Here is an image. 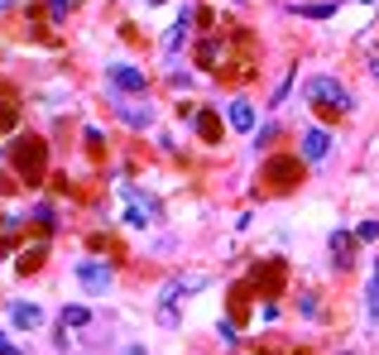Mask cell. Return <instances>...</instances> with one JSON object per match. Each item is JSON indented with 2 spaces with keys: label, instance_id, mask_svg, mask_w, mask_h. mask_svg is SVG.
I'll use <instances>...</instances> for the list:
<instances>
[{
  "label": "cell",
  "instance_id": "24",
  "mask_svg": "<svg viewBox=\"0 0 379 355\" xmlns=\"http://www.w3.org/2000/svg\"><path fill=\"white\" fill-rule=\"evenodd\" d=\"M217 331H221V341H226V346H236V322H231V317H226Z\"/></svg>",
  "mask_w": 379,
  "mask_h": 355
},
{
  "label": "cell",
  "instance_id": "1",
  "mask_svg": "<svg viewBox=\"0 0 379 355\" xmlns=\"http://www.w3.org/2000/svg\"><path fill=\"white\" fill-rule=\"evenodd\" d=\"M10 168H15L20 183L39 188V183L49 178V144H44L39 135H20L15 139V149H10Z\"/></svg>",
  "mask_w": 379,
  "mask_h": 355
},
{
  "label": "cell",
  "instance_id": "16",
  "mask_svg": "<svg viewBox=\"0 0 379 355\" xmlns=\"http://www.w3.org/2000/svg\"><path fill=\"white\" fill-rule=\"evenodd\" d=\"M44 254H49V250H44V245L25 250V254L15 259V273H39V264H44Z\"/></svg>",
  "mask_w": 379,
  "mask_h": 355
},
{
  "label": "cell",
  "instance_id": "27",
  "mask_svg": "<svg viewBox=\"0 0 379 355\" xmlns=\"http://www.w3.org/2000/svg\"><path fill=\"white\" fill-rule=\"evenodd\" d=\"M0 355H25V351H20L15 341H0Z\"/></svg>",
  "mask_w": 379,
  "mask_h": 355
},
{
  "label": "cell",
  "instance_id": "31",
  "mask_svg": "<svg viewBox=\"0 0 379 355\" xmlns=\"http://www.w3.org/2000/svg\"><path fill=\"white\" fill-rule=\"evenodd\" d=\"M0 341H5V336H0Z\"/></svg>",
  "mask_w": 379,
  "mask_h": 355
},
{
  "label": "cell",
  "instance_id": "3",
  "mask_svg": "<svg viewBox=\"0 0 379 355\" xmlns=\"http://www.w3.org/2000/svg\"><path fill=\"white\" fill-rule=\"evenodd\" d=\"M298 159H293V154H274L269 164H264V188L269 192H293L298 188Z\"/></svg>",
  "mask_w": 379,
  "mask_h": 355
},
{
  "label": "cell",
  "instance_id": "6",
  "mask_svg": "<svg viewBox=\"0 0 379 355\" xmlns=\"http://www.w3.org/2000/svg\"><path fill=\"white\" fill-rule=\"evenodd\" d=\"M106 77H110V86H115V91H144V72H139V67H130V63H110Z\"/></svg>",
  "mask_w": 379,
  "mask_h": 355
},
{
  "label": "cell",
  "instance_id": "25",
  "mask_svg": "<svg viewBox=\"0 0 379 355\" xmlns=\"http://www.w3.org/2000/svg\"><path fill=\"white\" fill-rule=\"evenodd\" d=\"M259 317H264V322H278V302L269 298V302H264V307H259Z\"/></svg>",
  "mask_w": 379,
  "mask_h": 355
},
{
  "label": "cell",
  "instance_id": "30",
  "mask_svg": "<svg viewBox=\"0 0 379 355\" xmlns=\"http://www.w3.org/2000/svg\"><path fill=\"white\" fill-rule=\"evenodd\" d=\"M365 5H375V0H365Z\"/></svg>",
  "mask_w": 379,
  "mask_h": 355
},
{
  "label": "cell",
  "instance_id": "9",
  "mask_svg": "<svg viewBox=\"0 0 379 355\" xmlns=\"http://www.w3.org/2000/svg\"><path fill=\"white\" fill-rule=\"evenodd\" d=\"M10 322H15V327H44V307H39V302H10Z\"/></svg>",
  "mask_w": 379,
  "mask_h": 355
},
{
  "label": "cell",
  "instance_id": "14",
  "mask_svg": "<svg viewBox=\"0 0 379 355\" xmlns=\"http://www.w3.org/2000/svg\"><path fill=\"white\" fill-rule=\"evenodd\" d=\"M288 10H298V15H307V20H331V15H336V0H322V5H302V0H293Z\"/></svg>",
  "mask_w": 379,
  "mask_h": 355
},
{
  "label": "cell",
  "instance_id": "17",
  "mask_svg": "<svg viewBox=\"0 0 379 355\" xmlns=\"http://www.w3.org/2000/svg\"><path fill=\"white\" fill-rule=\"evenodd\" d=\"M365 312H370V322L379 327V269H375V278L365 283Z\"/></svg>",
  "mask_w": 379,
  "mask_h": 355
},
{
  "label": "cell",
  "instance_id": "13",
  "mask_svg": "<svg viewBox=\"0 0 379 355\" xmlns=\"http://www.w3.org/2000/svg\"><path fill=\"white\" fill-rule=\"evenodd\" d=\"M197 135L207 139V144H221V120H217V110H197Z\"/></svg>",
  "mask_w": 379,
  "mask_h": 355
},
{
  "label": "cell",
  "instance_id": "2",
  "mask_svg": "<svg viewBox=\"0 0 379 355\" xmlns=\"http://www.w3.org/2000/svg\"><path fill=\"white\" fill-rule=\"evenodd\" d=\"M302 96L312 101V110L322 115L326 125L336 120V110L346 115V110L355 106V101H351V91H346V86L336 82V77H307V86H302Z\"/></svg>",
  "mask_w": 379,
  "mask_h": 355
},
{
  "label": "cell",
  "instance_id": "26",
  "mask_svg": "<svg viewBox=\"0 0 379 355\" xmlns=\"http://www.w3.org/2000/svg\"><path fill=\"white\" fill-rule=\"evenodd\" d=\"M274 135H278V130H274V125H264V130H259V139H255V144H259V149H269V144H274Z\"/></svg>",
  "mask_w": 379,
  "mask_h": 355
},
{
  "label": "cell",
  "instance_id": "18",
  "mask_svg": "<svg viewBox=\"0 0 379 355\" xmlns=\"http://www.w3.org/2000/svg\"><path fill=\"white\" fill-rule=\"evenodd\" d=\"M15 120H20V106H15L10 96H0V135H5V130H15Z\"/></svg>",
  "mask_w": 379,
  "mask_h": 355
},
{
  "label": "cell",
  "instance_id": "5",
  "mask_svg": "<svg viewBox=\"0 0 379 355\" xmlns=\"http://www.w3.org/2000/svg\"><path fill=\"white\" fill-rule=\"evenodd\" d=\"M77 283L86 288V293H106L110 288V269L101 264V259H82L77 264Z\"/></svg>",
  "mask_w": 379,
  "mask_h": 355
},
{
  "label": "cell",
  "instance_id": "20",
  "mask_svg": "<svg viewBox=\"0 0 379 355\" xmlns=\"http://www.w3.org/2000/svg\"><path fill=\"white\" fill-rule=\"evenodd\" d=\"M298 307H302V317H312V322L322 317V307H317V293H302V298H298Z\"/></svg>",
  "mask_w": 379,
  "mask_h": 355
},
{
  "label": "cell",
  "instance_id": "8",
  "mask_svg": "<svg viewBox=\"0 0 379 355\" xmlns=\"http://www.w3.org/2000/svg\"><path fill=\"white\" fill-rule=\"evenodd\" d=\"M250 283H255V288H259V283H264V293H278V288H283V264H278V259H269V264H255V278H250Z\"/></svg>",
  "mask_w": 379,
  "mask_h": 355
},
{
  "label": "cell",
  "instance_id": "28",
  "mask_svg": "<svg viewBox=\"0 0 379 355\" xmlns=\"http://www.w3.org/2000/svg\"><path fill=\"white\" fill-rule=\"evenodd\" d=\"M120 355H144V346H125V351H120Z\"/></svg>",
  "mask_w": 379,
  "mask_h": 355
},
{
  "label": "cell",
  "instance_id": "10",
  "mask_svg": "<svg viewBox=\"0 0 379 355\" xmlns=\"http://www.w3.org/2000/svg\"><path fill=\"white\" fill-rule=\"evenodd\" d=\"M221 58H226V44H221L217 34H207V39L197 44V67H207V72H212V67H217Z\"/></svg>",
  "mask_w": 379,
  "mask_h": 355
},
{
  "label": "cell",
  "instance_id": "29",
  "mask_svg": "<svg viewBox=\"0 0 379 355\" xmlns=\"http://www.w3.org/2000/svg\"><path fill=\"white\" fill-rule=\"evenodd\" d=\"M370 72H375V82H379V58H375V63H370Z\"/></svg>",
  "mask_w": 379,
  "mask_h": 355
},
{
  "label": "cell",
  "instance_id": "19",
  "mask_svg": "<svg viewBox=\"0 0 379 355\" xmlns=\"http://www.w3.org/2000/svg\"><path fill=\"white\" fill-rule=\"evenodd\" d=\"M86 317H91V312H86V307H77V302H72V307L63 312V327H82Z\"/></svg>",
  "mask_w": 379,
  "mask_h": 355
},
{
  "label": "cell",
  "instance_id": "7",
  "mask_svg": "<svg viewBox=\"0 0 379 355\" xmlns=\"http://www.w3.org/2000/svg\"><path fill=\"white\" fill-rule=\"evenodd\" d=\"M326 154H331V135H326V130H307V135H302V159H307V164H322Z\"/></svg>",
  "mask_w": 379,
  "mask_h": 355
},
{
  "label": "cell",
  "instance_id": "4",
  "mask_svg": "<svg viewBox=\"0 0 379 355\" xmlns=\"http://www.w3.org/2000/svg\"><path fill=\"white\" fill-rule=\"evenodd\" d=\"M106 96H110V106L120 110V120H125L130 130H149V125H154V110H149V101H130V91H115V86H110Z\"/></svg>",
  "mask_w": 379,
  "mask_h": 355
},
{
  "label": "cell",
  "instance_id": "15",
  "mask_svg": "<svg viewBox=\"0 0 379 355\" xmlns=\"http://www.w3.org/2000/svg\"><path fill=\"white\" fill-rule=\"evenodd\" d=\"M245 312H250V283H236L231 288V322H240Z\"/></svg>",
  "mask_w": 379,
  "mask_h": 355
},
{
  "label": "cell",
  "instance_id": "11",
  "mask_svg": "<svg viewBox=\"0 0 379 355\" xmlns=\"http://www.w3.org/2000/svg\"><path fill=\"white\" fill-rule=\"evenodd\" d=\"M331 259H336V269H351L355 245H351V235H346V231H331Z\"/></svg>",
  "mask_w": 379,
  "mask_h": 355
},
{
  "label": "cell",
  "instance_id": "12",
  "mask_svg": "<svg viewBox=\"0 0 379 355\" xmlns=\"http://www.w3.org/2000/svg\"><path fill=\"white\" fill-rule=\"evenodd\" d=\"M226 115H231V130H240V135H250V130H255V106H250V101H231V110H226Z\"/></svg>",
  "mask_w": 379,
  "mask_h": 355
},
{
  "label": "cell",
  "instance_id": "23",
  "mask_svg": "<svg viewBox=\"0 0 379 355\" xmlns=\"http://www.w3.org/2000/svg\"><path fill=\"white\" fill-rule=\"evenodd\" d=\"M72 5H77V0H49V10H53V20H63V15H68Z\"/></svg>",
  "mask_w": 379,
  "mask_h": 355
},
{
  "label": "cell",
  "instance_id": "32",
  "mask_svg": "<svg viewBox=\"0 0 379 355\" xmlns=\"http://www.w3.org/2000/svg\"><path fill=\"white\" fill-rule=\"evenodd\" d=\"M0 226H5V221H0Z\"/></svg>",
  "mask_w": 379,
  "mask_h": 355
},
{
  "label": "cell",
  "instance_id": "21",
  "mask_svg": "<svg viewBox=\"0 0 379 355\" xmlns=\"http://www.w3.org/2000/svg\"><path fill=\"white\" fill-rule=\"evenodd\" d=\"M355 235H360V240H379V221H375V217L360 221V226H355Z\"/></svg>",
  "mask_w": 379,
  "mask_h": 355
},
{
  "label": "cell",
  "instance_id": "22",
  "mask_svg": "<svg viewBox=\"0 0 379 355\" xmlns=\"http://www.w3.org/2000/svg\"><path fill=\"white\" fill-rule=\"evenodd\" d=\"M86 149L101 159V149H106V139H101V130H86Z\"/></svg>",
  "mask_w": 379,
  "mask_h": 355
}]
</instances>
